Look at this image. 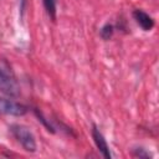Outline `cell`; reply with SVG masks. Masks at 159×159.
Segmentation results:
<instances>
[{
	"mask_svg": "<svg viewBox=\"0 0 159 159\" xmlns=\"http://www.w3.org/2000/svg\"><path fill=\"white\" fill-rule=\"evenodd\" d=\"M0 92L9 97H19L20 96V86L19 82L11 71L10 66L2 61L0 62Z\"/></svg>",
	"mask_w": 159,
	"mask_h": 159,
	"instance_id": "cell-1",
	"label": "cell"
},
{
	"mask_svg": "<svg viewBox=\"0 0 159 159\" xmlns=\"http://www.w3.org/2000/svg\"><path fill=\"white\" fill-rule=\"evenodd\" d=\"M10 130L12 133V135L15 137V139L22 145V148L26 152H31L34 153L36 150V140L34 134L31 133V130L22 125V124H12L10 127Z\"/></svg>",
	"mask_w": 159,
	"mask_h": 159,
	"instance_id": "cell-2",
	"label": "cell"
},
{
	"mask_svg": "<svg viewBox=\"0 0 159 159\" xmlns=\"http://www.w3.org/2000/svg\"><path fill=\"white\" fill-rule=\"evenodd\" d=\"M27 112V108L24 104H20L17 102H14L11 99L1 98L0 97V113L9 114V116H24Z\"/></svg>",
	"mask_w": 159,
	"mask_h": 159,
	"instance_id": "cell-3",
	"label": "cell"
},
{
	"mask_svg": "<svg viewBox=\"0 0 159 159\" xmlns=\"http://www.w3.org/2000/svg\"><path fill=\"white\" fill-rule=\"evenodd\" d=\"M92 137H93V140H94V143H96L98 150L102 153V155H103L104 158H107V159H111L109 147H108V144H107V142H106L103 134L99 132V129H98L96 125L92 127Z\"/></svg>",
	"mask_w": 159,
	"mask_h": 159,
	"instance_id": "cell-4",
	"label": "cell"
},
{
	"mask_svg": "<svg viewBox=\"0 0 159 159\" xmlns=\"http://www.w3.org/2000/svg\"><path fill=\"white\" fill-rule=\"evenodd\" d=\"M133 16L135 19V21L138 22V25L144 30V31H149L153 29L154 26V20L143 10H134L133 11Z\"/></svg>",
	"mask_w": 159,
	"mask_h": 159,
	"instance_id": "cell-5",
	"label": "cell"
},
{
	"mask_svg": "<svg viewBox=\"0 0 159 159\" xmlns=\"http://www.w3.org/2000/svg\"><path fill=\"white\" fill-rule=\"evenodd\" d=\"M43 5H45V9L48 14V16L55 20L56 17V0H43Z\"/></svg>",
	"mask_w": 159,
	"mask_h": 159,
	"instance_id": "cell-6",
	"label": "cell"
},
{
	"mask_svg": "<svg viewBox=\"0 0 159 159\" xmlns=\"http://www.w3.org/2000/svg\"><path fill=\"white\" fill-rule=\"evenodd\" d=\"M34 112H35V114H36L37 119H39V120H40V122L46 127V129H47L48 132H51V133H55V128H53V127H52V124H51V123H50V122L43 117V114H42L39 109H34Z\"/></svg>",
	"mask_w": 159,
	"mask_h": 159,
	"instance_id": "cell-7",
	"label": "cell"
},
{
	"mask_svg": "<svg viewBox=\"0 0 159 159\" xmlns=\"http://www.w3.org/2000/svg\"><path fill=\"white\" fill-rule=\"evenodd\" d=\"M112 34H113V26H112L111 24H106V25L101 29V36H102V39H104V40H108V39L112 36Z\"/></svg>",
	"mask_w": 159,
	"mask_h": 159,
	"instance_id": "cell-8",
	"label": "cell"
}]
</instances>
